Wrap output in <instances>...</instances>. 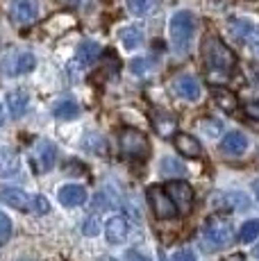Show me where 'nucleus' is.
<instances>
[{
    "instance_id": "nucleus-20",
    "label": "nucleus",
    "mask_w": 259,
    "mask_h": 261,
    "mask_svg": "<svg viewBox=\"0 0 259 261\" xmlns=\"http://www.w3.org/2000/svg\"><path fill=\"white\" fill-rule=\"evenodd\" d=\"M118 37H121V43L127 50H137L143 43V30L137 28V25H130V28L121 30V34H118Z\"/></svg>"
},
{
    "instance_id": "nucleus-36",
    "label": "nucleus",
    "mask_w": 259,
    "mask_h": 261,
    "mask_svg": "<svg viewBox=\"0 0 259 261\" xmlns=\"http://www.w3.org/2000/svg\"><path fill=\"white\" fill-rule=\"evenodd\" d=\"M252 193H255V198L259 200V179H255V182H252Z\"/></svg>"
},
{
    "instance_id": "nucleus-31",
    "label": "nucleus",
    "mask_w": 259,
    "mask_h": 261,
    "mask_svg": "<svg viewBox=\"0 0 259 261\" xmlns=\"http://www.w3.org/2000/svg\"><path fill=\"white\" fill-rule=\"evenodd\" d=\"M171 261H198V257H196V252L193 250H177V252H173L171 254Z\"/></svg>"
},
{
    "instance_id": "nucleus-3",
    "label": "nucleus",
    "mask_w": 259,
    "mask_h": 261,
    "mask_svg": "<svg viewBox=\"0 0 259 261\" xmlns=\"http://www.w3.org/2000/svg\"><path fill=\"white\" fill-rule=\"evenodd\" d=\"M202 239L212 250H223L234 241L232 223L223 216H214L202 225Z\"/></svg>"
},
{
    "instance_id": "nucleus-11",
    "label": "nucleus",
    "mask_w": 259,
    "mask_h": 261,
    "mask_svg": "<svg viewBox=\"0 0 259 261\" xmlns=\"http://www.w3.org/2000/svg\"><path fill=\"white\" fill-rule=\"evenodd\" d=\"M34 66H37V59H34L32 53H18L5 62L3 71L7 75H25L30 71H34Z\"/></svg>"
},
{
    "instance_id": "nucleus-26",
    "label": "nucleus",
    "mask_w": 259,
    "mask_h": 261,
    "mask_svg": "<svg viewBox=\"0 0 259 261\" xmlns=\"http://www.w3.org/2000/svg\"><path fill=\"white\" fill-rule=\"evenodd\" d=\"M175 125H177V120L173 116H168V114H164L162 120H159V116H155V127H157L159 134H164V137H168V134L175 132Z\"/></svg>"
},
{
    "instance_id": "nucleus-4",
    "label": "nucleus",
    "mask_w": 259,
    "mask_h": 261,
    "mask_svg": "<svg viewBox=\"0 0 259 261\" xmlns=\"http://www.w3.org/2000/svg\"><path fill=\"white\" fill-rule=\"evenodd\" d=\"M118 148H121V152L125 157H134V159H146L150 154V143H148L146 134L134 127H123L118 132Z\"/></svg>"
},
{
    "instance_id": "nucleus-37",
    "label": "nucleus",
    "mask_w": 259,
    "mask_h": 261,
    "mask_svg": "<svg viewBox=\"0 0 259 261\" xmlns=\"http://www.w3.org/2000/svg\"><path fill=\"white\" fill-rule=\"evenodd\" d=\"M5 125V107H3V102H0V127Z\"/></svg>"
},
{
    "instance_id": "nucleus-39",
    "label": "nucleus",
    "mask_w": 259,
    "mask_h": 261,
    "mask_svg": "<svg viewBox=\"0 0 259 261\" xmlns=\"http://www.w3.org/2000/svg\"><path fill=\"white\" fill-rule=\"evenodd\" d=\"M227 261H246V259H243V257H230Z\"/></svg>"
},
{
    "instance_id": "nucleus-8",
    "label": "nucleus",
    "mask_w": 259,
    "mask_h": 261,
    "mask_svg": "<svg viewBox=\"0 0 259 261\" xmlns=\"http://www.w3.org/2000/svg\"><path fill=\"white\" fill-rule=\"evenodd\" d=\"M166 193L171 195V200L175 202L177 212H180V214H189V209H191V204H193V189H191V184L182 182V179H173V182L166 184Z\"/></svg>"
},
{
    "instance_id": "nucleus-5",
    "label": "nucleus",
    "mask_w": 259,
    "mask_h": 261,
    "mask_svg": "<svg viewBox=\"0 0 259 261\" xmlns=\"http://www.w3.org/2000/svg\"><path fill=\"white\" fill-rule=\"evenodd\" d=\"M227 30L239 43H246L250 53L259 59V25L250 18H230Z\"/></svg>"
},
{
    "instance_id": "nucleus-38",
    "label": "nucleus",
    "mask_w": 259,
    "mask_h": 261,
    "mask_svg": "<svg viewBox=\"0 0 259 261\" xmlns=\"http://www.w3.org/2000/svg\"><path fill=\"white\" fill-rule=\"evenodd\" d=\"M68 5H73V7H75V5H80V3H84V0H66Z\"/></svg>"
},
{
    "instance_id": "nucleus-30",
    "label": "nucleus",
    "mask_w": 259,
    "mask_h": 261,
    "mask_svg": "<svg viewBox=\"0 0 259 261\" xmlns=\"http://www.w3.org/2000/svg\"><path fill=\"white\" fill-rule=\"evenodd\" d=\"M12 239V220L7 218V214L0 212V241Z\"/></svg>"
},
{
    "instance_id": "nucleus-22",
    "label": "nucleus",
    "mask_w": 259,
    "mask_h": 261,
    "mask_svg": "<svg viewBox=\"0 0 259 261\" xmlns=\"http://www.w3.org/2000/svg\"><path fill=\"white\" fill-rule=\"evenodd\" d=\"M155 5L157 0H127V12L132 16H148Z\"/></svg>"
},
{
    "instance_id": "nucleus-23",
    "label": "nucleus",
    "mask_w": 259,
    "mask_h": 261,
    "mask_svg": "<svg viewBox=\"0 0 259 261\" xmlns=\"http://www.w3.org/2000/svg\"><path fill=\"white\" fill-rule=\"evenodd\" d=\"M214 98H216L218 107H223L225 112H234V109H237V98H234V93H230L227 89H223V87L214 89Z\"/></svg>"
},
{
    "instance_id": "nucleus-35",
    "label": "nucleus",
    "mask_w": 259,
    "mask_h": 261,
    "mask_svg": "<svg viewBox=\"0 0 259 261\" xmlns=\"http://www.w3.org/2000/svg\"><path fill=\"white\" fill-rule=\"evenodd\" d=\"M125 261H150L146 254H141L139 250H127L125 252Z\"/></svg>"
},
{
    "instance_id": "nucleus-9",
    "label": "nucleus",
    "mask_w": 259,
    "mask_h": 261,
    "mask_svg": "<svg viewBox=\"0 0 259 261\" xmlns=\"http://www.w3.org/2000/svg\"><path fill=\"white\" fill-rule=\"evenodd\" d=\"M12 18L18 25H32L39 18V3L37 0H14Z\"/></svg>"
},
{
    "instance_id": "nucleus-34",
    "label": "nucleus",
    "mask_w": 259,
    "mask_h": 261,
    "mask_svg": "<svg viewBox=\"0 0 259 261\" xmlns=\"http://www.w3.org/2000/svg\"><path fill=\"white\" fill-rule=\"evenodd\" d=\"M246 116H250V118L259 120V100H255V102H248V105H246Z\"/></svg>"
},
{
    "instance_id": "nucleus-32",
    "label": "nucleus",
    "mask_w": 259,
    "mask_h": 261,
    "mask_svg": "<svg viewBox=\"0 0 259 261\" xmlns=\"http://www.w3.org/2000/svg\"><path fill=\"white\" fill-rule=\"evenodd\" d=\"M98 229H100V225H98L96 218H87V220L82 223V232L87 234V237H96Z\"/></svg>"
},
{
    "instance_id": "nucleus-29",
    "label": "nucleus",
    "mask_w": 259,
    "mask_h": 261,
    "mask_svg": "<svg viewBox=\"0 0 259 261\" xmlns=\"http://www.w3.org/2000/svg\"><path fill=\"white\" fill-rule=\"evenodd\" d=\"M150 59L141 57V59H132V64H130V71H132L134 75H146L148 71H150Z\"/></svg>"
},
{
    "instance_id": "nucleus-13",
    "label": "nucleus",
    "mask_w": 259,
    "mask_h": 261,
    "mask_svg": "<svg viewBox=\"0 0 259 261\" xmlns=\"http://www.w3.org/2000/svg\"><path fill=\"white\" fill-rule=\"evenodd\" d=\"M173 89L180 98L189 100V102H196L200 98V82H198L193 75H180V77L173 82Z\"/></svg>"
},
{
    "instance_id": "nucleus-19",
    "label": "nucleus",
    "mask_w": 259,
    "mask_h": 261,
    "mask_svg": "<svg viewBox=\"0 0 259 261\" xmlns=\"http://www.w3.org/2000/svg\"><path fill=\"white\" fill-rule=\"evenodd\" d=\"M77 62L84 64V66H91L98 57H100V46L96 41H82L77 46V53H75Z\"/></svg>"
},
{
    "instance_id": "nucleus-15",
    "label": "nucleus",
    "mask_w": 259,
    "mask_h": 261,
    "mask_svg": "<svg viewBox=\"0 0 259 261\" xmlns=\"http://www.w3.org/2000/svg\"><path fill=\"white\" fill-rule=\"evenodd\" d=\"M248 148V137L239 129H232L221 139V150L223 154H243Z\"/></svg>"
},
{
    "instance_id": "nucleus-2",
    "label": "nucleus",
    "mask_w": 259,
    "mask_h": 261,
    "mask_svg": "<svg viewBox=\"0 0 259 261\" xmlns=\"http://www.w3.org/2000/svg\"><path fill=\"white\" fill-rule=\"evenodd\" d=\"M168 30H171V43H173V48H175V53L184 55L189 50V46H191L193 30H196V18H193V14L187 12V9L175 12L171 16Z\"/></svg>"
},
{
    "instance_id": "nucleus-7",
    "label": "nucleus",
    "mask_w": 259,
    "mask_h": 261,
    "mask_svg": "<svg viewBox=\"0 0 259 261\" xmlns=\"http://www.w3.org/2000/svg\"><path fill=\"white\" fill-rule=\"evenodd\" d=\"M148 202H150L155 216H157V218H162V220L175 218V216L180 214V212H177V207H175V202L171 200V195L166 193V189L150 187V189H148Z\"/></svg>"
},
{
    "instance_id": "nucleus-33",
    "label": "nucleus",
    "mask_w": 259,
    "mask_h": 261,
    "mask_svg": "<svg viewBox=\"0 0 259 261\" xmlns=\"http://www.w3.org/2000/svg\"><path fill=\"white\" fill-rule=\"evenodd\" d=\"M50 212V202H48V198H43V195H37V214L39 216H46Z\"/></svg>"
},
{
    "instance_id": "nucleus-27",
    "label": "nucleus",
    "mask_w": 259,
    "mask_h": 261,
    "mask_svg": "<svg viewBox=\"0 0 259 261\" xmlns=\"http://www.w3.org/2000/svg\"><path fill=\"white\" fill-rule=\"evenodd\" d=\"M225 202L230 204V209H237V212H243V209L250 207V200H248L243 193H239V191H234V193H227Z\"/></svg>"
},
{
    "instance_id": "nucleus-6",
    "label": "nucleus",
    "mask_w": 259,
    "mask_h": 261,
    "mask_svg": "<svg viewBox=\"0 0 259 261\" xmlns=\"http://www.w3.org/2000/svg\"><path fill=\"white\" fill-rule=\"evenodd\" d=\"M0 200H3L7 207L18 209V212H34L37 214V195H30L18 187H3L0 189Z\"/></svg>"
},
{
    "instance_id": "nucleus-10",
    "label": "nucleus",
    "mask_w": 259,
    "mask_h": 261,
    "mask_svg": "<svg viewBox=\"0 0 259 261\" xmlns=\"http://www.w3.org/2000/svg\"><path fill=\"white\" fill-rule=\"evenodd\" d=\"M21 175V157L14 148L3 145L0 148V177L3 179H12Z\"/></svg>"
},
{
    "instance_id": "nucleus-21",
    "label": "nucleus",
    "mask_w": 259,
    "mask_h": 261,
    "mask_svg": "<svg viewBox=\"0 0 259 261\" xmlns=\"http://www.w3.org/2000/svg\"><path fill=\"white\" fill-rule=\"evenodd\" d=\"M53 114H55V118H59V120H73L80 116V107L75 100H59L53 107Z\"/></svg>"
},
{
    "instance_id": "nucleus-41",
    "label": "nucleus",
    "mask_w": 259,
    "mask_h": 261,
    "mask_svg": "<svg viewBox=\"0 0 259 261\" xmlns=\"http://www.w3.org/2000/svg\"><path fill=\"white\" fill-rule=\"evenodd\" d=\"M107 261H116V259H107Z\"/></svg>"
},
{
    "instance_id": "nucleus-14",
    "label": "nucleus",
    "mask_w": 259,
    "mask_h": 261,
    "mask_svg": "<svg viewBox=\"0 0 259 261\" xmlns=\"http://www.w3.org/2000/svg\"><path fill=\"white\" fill-rule=\"evenodd\" d=\"M130 234V225L123 216H112L105 225V237H107L109 243H123Z\"/></svg>"
},
{
    "instance_id": "nucleus-18",
    "label": "nucleus",
    "mask_w": 259,
    "mask_h": 261,
    "mask_svg": "<svg viewBox=\"0 0 259 261\" xmlns=\"http://www.w3.org/2000/svg\"><path fill=\"white\" fill-rule=\"evenodd\" d=\"M173 141H175V148H177V152H180L182 157H198V154L202 152L198 139H193L191 134H175Z\"/></svg>"
},
{
    "instance_id": "nucleus-12",
    "label": "nucleus",
    "mask_w": 259,
    "mask_h": 261,
    "mask_svg": "<svg viewBox=\"0 0 259 261\" xmlns=\"http://www.w3.org/2000/svg\"><path fill=\"white\" fill-rule=\"evenodd\" d=\"M55 157H57V148H55V143L46 141V139L37 143V148H34V162H37L39 173L50 170L55 166Z\"/></svg>"
},
{
    "instance_id": "nucleus-25",
    "label": "nucleus",
    "mask_w": 259,
    "mask_h": 261,
    "mask_svg": "<svg viewBox=\"0 0 259 261\" xmlns=\"http://www.w3.org/2000/svg\"><path fill=\"white\" fill-rule=\"evenodd\" d=\"M259 237V220H246L241 227V232H239V239H241V243H252Z\"/></svg>"
},
{
    "instance_id": "nucleus-1",
    "label": "nucleus",
    "mask_w": 259,
    "mask_h": 261,
    "mask_svg": "<svg viewBox=\"0 0 259 261\" xmlns=\"http://www.w3.org/2000/svg\"><path fill=\"white\" fill-rule=\"evenodd\" d=\"M202 62H205L209 77L225 80L227 75H232L234 66H237V55L218 37L209 34V37H205V41H202Z\"/></svg>"
},
{
    "instance_id": "nucleus-16",
    "label": "nucleus",
    "mask_w": 259,
    "mask_h": 261,
    "mask_svg": "<svg viewBox=\"0 0 259 261\" xmlns=\"http://www.w3.org/2000/svg\"><path fill=\"white\" fill-rule=\"evenodd\" d=\"M57 198L64 207H80V204L87 202V191L80 184H66V187L59 189Z\"/></svg>"
},
{
    "instance_id": "nucleus-24",
    "label": "nucleus",
    "mask_w": 259,
    "mask_h": 261,
    "mask_svg": "<svg viewBox=\"0 0 259 261\" xmlns=\"http://www.w3.org/2000/svg\"><path fill=\"white\" fill-rule=\"evenodd\" d=\"M159 168H162L164 175H184L187 173V168H184L182 162H177L175 157H164L162 164H159Z\"/></svg>"
},
{
    "instance_id": "nucleus-28",
    "label": "nucleus",
    "mask_w": 259,
    "mask_h": 261,
    "mask_svg": "<svg viewBox=\"0 0 259 261\" xmlns=\"http://www.w3.org/2000/svg\"><path fill=\"white\" fill-rule=\"evenodd\" d=\"M200 127H202V134H207V137H212V139H216V137H221V134H223L221 123H218V120H214V118H205L200 123Z\"/></svg>"
},
{
    "instance_id": "nucleus-40",
    "label": "nucleus",
    "mask_w": 259,
    "mask_h": 261,
    "mask_svg": "<svg viewBox=\"0 0 259 261\" xmlns=\"http://www.w3.org/2000/svg\"><path fill=\"white\" fill-rule=\"evenodd\" d=\"M252 252H255V257L259 259V243H257V248H255V250H252Z\"/></svg>"
},
{
    "instance_id": "nucleus-17",
    "label": "nucleus",
    "mask_w": 259,
    "mask_h": 261,
    "mask_svg": "<svg viewBox=\"0 0 259 261\" xmlns=\"http://www.w3.org/2000/svg\"><path fill=\"white\" fill-rule=\"evenodd\" d=\"M28 105H30V95L25 89H14V91L7 93V109L12 114V118H21L28 112Z\"/></svg>"
}]
</instances>
